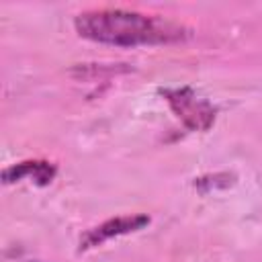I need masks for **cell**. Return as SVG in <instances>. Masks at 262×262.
<instances>
[{"label":"cell","instance_id":"obj_4","mask_svg":"<svg viewBox=\"0 0 262 262\" xmlns=\"http://www.w3.org/2000/svg\"><path fill=\"white\" fill-rule=\"evenodd\" d=\"M25 176H33L37 180V184L45 186L51 182V178L55 176V168L49 164V162H20L16 166H10L2 172V178L4 182H16Z\"/></svg>","mask_w":262,"mask_h":262},{"label":"cell","instance_id":"obj_3","mask_svg":"<svg viewBox=\"0 0 262 262\" xmlns=\"http://www.w3.org/2000/svg\"><path fill=\"white\" fill-rule=\"evenodd\" d=\"M166 96L172 104V108L178 113V117H182L186 123H190L192 127H201L207 129L213 121V111L205 100H196L194 94L188 88L182 90H166Z\"/></svg>","mask_w":262,"mask_h":262},{"label":"cell","instance_id":"obj_1","mask_svg":"<svg viewBox=\"0 0 262 262\" xmlns=\"http://www.w3.org/2000/svg\"><path fill=\"white\" fill-rule=\"evenodd\" d=\"M74 27L84 39L117 47L170 43L182 37V29L170 20L121 8L82 12L76 16Z\"/></svg>","mask_w":262,"mask_h":262},{"label":"cell","instance_id":"obj_2","mask_svg":"<svg viewBox=\"0 0 262 262\" xmlns=\"http://www.w3.org/2000/svg\"><path fill=\"white\" fill-rule=\"evenodd\" d=\"M149 223V217L147 215H127V217H115V219H108L104 223H100L98 227H92L88 229L82 239H80V250H88V248H94V246H100L102 242L111 239V237H117V235H125L129 231H137L141 227H145Z\"/></svg>","mask_w":262,"mask_h":262}]
</instances>
